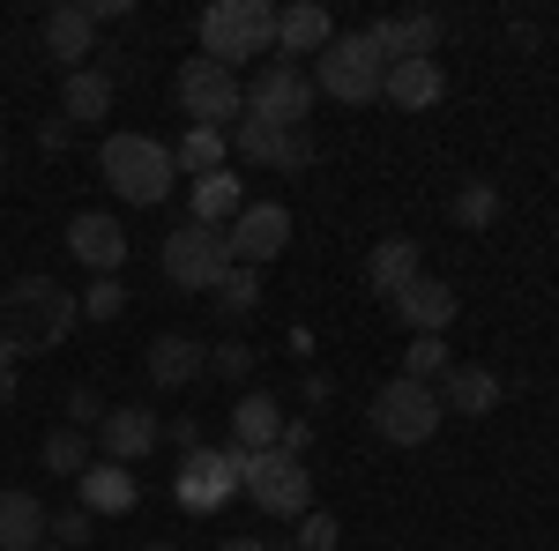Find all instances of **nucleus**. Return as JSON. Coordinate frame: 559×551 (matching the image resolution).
Returning <instances> with one entry per match:
<instances>
[{
	"label": "nucleus",
	"mask_w": 559,
	"mask_h": 551,
	"mask_svg": "<svg viewBox=\"0 0 559 551\" xmlns=\"http://www.w3.org/2000/svg\"><path fill=\"white\" fill-rule=\"evenodd\" d=\"M75 321H83V306H75V291H60L52 276H15L0 291V350H15V358L60 350V343L75 336Z\"/></svg>",
	"instance_id": "nucleus-1"
},
{
	"label": "nucleus",
	"mask_w": 559,
	"mask_h": 551,
	"mask_svg": "<svg viewBox=\"0 0 559 551\" xmlns=\"http://www.w3.org/2000/svg\"><path fill=\"white\" fill-rule=\"evenodd\" d=\"M97 171H105V187H112L120 202H134V209H157L179 187V165H173V149H165L157 134H105Z\"/></svg>",
	"instance_id": "nucleus-2"
},
{
	"label": "nucleus",
	"mask_w": 559,
	"mask_h": 551,
	"mask_svg": "<svg viewBox=\"0 0 559 551\" xmlns=\"http://www.w3.org/2000/svg\"><path fill=\"white\" fill-rule=\"evenodd\" d=\"M276 52V8L269 0H216L202 8V60H269Z\"/></svg>",
	"instance_id": "nucleus-3"
},
{
	"label": "nucleus",
	"mask_w": 559,
	"mask_h": 551,
	"mask_svg": "<svg viewBox=\"0 0 559 551\" xmlns=\"http://www.w3.org/2000/svg\"><path fill=\"white\" fill-rule=\"evenodd\" d=\"M173 97H179V112L194 120V128H216V134H231L239 120H247V83H239V68H216V60H179V75H173Z\"/></svg>",
	"instance_id": "nucleus-4"
},
{
	"label": "nucleus",
	"mask_w": 559,
	"mask_h": 551,
	"mask_svg": "<svg viewBox=\"0 0 559 551\" xmlns=\"http://www.w3.org/2000/svg\"><path fill=\"white\" fill-rule=\"evenodd\" d=\"M366 418H373V432H381L388 447H426L432 432L448 424V410H440V387L432 381H403V373H395V381L366 403Z\"/></svg>",
	"instance_id": "nucleus-5"
},
{
	"label": "nucleus",
	"mask_w": 559,
	"mask_h": 551,
	"mask_svg": "<svg viewBox=\"0 0 559 551\" xmlns=\"http://www.w3.org/2000/svg\"><path fill=\"white\" fill-rule=\"evenodd\" d=\"M381 75H388V60H381V45L366 38V31H336L329 38V52L313 60V89L321 97H336V105H373L381 97Z\"/></svg>",
	"instance_id": "nucleus-6"
},
{
	"label": "nucleus",
	"mask_w": 559,
	"mask_h": 551,
	"mask_svg": "<svg viewBox=\"0 0 559 551\" xmlns=\"http://www.w3.org/2000/svg\"><path fill=\"white\" fill-rule=\"evenodd\" d=\"M157 268H165V284H179V291H216L231 276V247H224V231H210V224H179V231H165V247H157Z\"/></svg>",
	"instance_id": "nucleus-7"
},
{
	"label": "nucleus",
	"mask_w": 559,
	"mask_h": 551,
	"mask_svg": "<svg viewBox=\"0 0 559 551\" xmlns=\"http://www.w3.org/2000/svg\"><path fill=\"white\" fill-rule=\"evenodd\" d=\"M247 500H254L261 514H276V522H299L306 507H313V477H306L299 455H284V447H269V455H247Z\"/></svg>",
	"instance_id": "nucleus-8"
},
{
	"label": "nucleus",
	"mask_w": 559,
	"mask_h": 551,
	"mask_svg": "<svg viewBox=\"0 0 559 551\" xmlns=\"http://www.w3.org/2000/svg\"><path fill=\"white\" fill-rule=\"evenodd\" d=\"M313 75H306L299 60H269L254 83H247V120L261 128H306V112H313Z\"/></svg>",
	"instance_id": "nucleus-9"
},
{
	"label": "nucleus",
	"mask_w": 559,
	"mask_h": 551,
	"mask_svg": "<svg viewBox=\"0 0 559 551\" xmlns=\"http://www.w3.org/2000/svg\"><path fill=\"white\" fill-rule=\"evenodd\" d=\"M239 477H247V455H231V447H194V455H179L173 500L187 514H216L231 492H239Z\"/></svg>",
	"instance_id": "nucleus-10"
},
{
	"label": "nucleus",
	"mask_w": 559,
	"mask_h": 551,
	"mask_svg": "<svg viewBox=\"0 0 559 551\" xmlns=\"http://www.w3.org/2000/svg\"><path fill=\"white\" fill-rule=\"evenodd\" d=\"M224 247H231V268H269V261L292 247V209L284 202H247V209L224 224Z\"/></svg>",
	"instance_id": "nucleus-11"
},
{
	"label": "nucleus",
	"mask_w": 559,
	"mask_h": 551,
	"mask_svg": "<svg viewBox=\"0 0 559 551\" xmlns=\"http://www.w3.org/2000/svg\"><path fill=\"white\" fill-rule=\"evenodd\" d=\"M231 157L261 171H306L313 165V134L306 128H261V120H239L231 128Z\"/></svg>",
	"instance_id": "nucleus-12"
},
{
	"label": "nucleus",
	"mask_w": 559,
	"mask_h": 551,
	"mask_svg": "<svg viewBox=\"0 0 559 551\" xmlns=\"http://www.w3.org/2000/svg\"><path fill=\"white\" fill-rule=\"evenodd\" d=\"M165 447V418L157 410H142V403H120V410H105L97 424V463H142V455H157Z\"/></svg>",
	"instance_id": "nucleus-13"
},
{
	"label": "nucleus",
	"mask_w": 559,
	"mask_h": 551,
	"mask_svg": "<svg viewBox=\"0 0 559 551\" xmlns=\"http://www.w3.org/2000/svg\"><path fill=\"white\" fill-rule=\"evenodd\" d=\"M68 254L83 261L90 276H120V268H128V231H120V216H105V209L68 216Z\"/></svg>",
	"instance_id": "nucleus-14"
},
{
	"label": "nucleus",
	"mask_w": 559,
	"mask_h": 551,
	"mask_svg": "<svg viewBox=\"0 0 559 551\" xmlns=\"http://www.w3.org/2000/svg\"><path fill=\"white\" fill-rule=\"evenodd\" d=\"M500 395H508V381H500L492 366L455 358V366L440 373V410H448V418H492V410H500Z\"/></svg>",
	"instance_id": "nucleus-15"
},
{
	"label": "nucleus",
	"mask_w": 559,
	"mask_h": 551,
	"mask_svg": "<svg viewBox=\"0 0 559 551\" xmlns=\"http://www.w3.org/2000/svg\"><path fill=\"white\" fill-rule=\"evenodd\" d=\"M224 424H231V440H224L231 455H269V447L284 440V403L261 395V387H247V395L231 403V418H224Z\"/></svg>",
	"instance_id": "nucleus-16"
},
{
	"label": "nucleus",
	"mask_w": 559,
	"mask_h": 551,
	"mask_svg": "<svg viewBox=\"0 0 559 551\" xmlns=\"http://www.w3.org/2000/svg\"><path fill=\"white\" fill-rule=\"evenodd\" d=\"M395 306V321L411 328V336H448V321L463 313V298H455V284H440V276H418L403 298H388Z\"/></svg>",
	"instance_id": "nucleus-17"
},
{
	"label": "nucleus",
	"mask_w": 559,
	"mask_h": 551,
	"mask_svg": "<svg viewBox=\"0 0 559 551\" xmlns=\"http://www.w3.org/2000/svg\"><path fill=\"white\" fill-rule=\"evenodd\" d=\"M329 38H336V23H329L321 0H292V8H276V52H284V60H321Z\"/></svg>",
	"instance_id": "nucleus-18"
},
{
	"label": "nucleus",
	"mask_w": 559,
	"mask_h": 551,
	"mask_svg": "<svg viewBox=\"0 0 559 551\" xmlns=\"http://www.w3.org/2000/svg\"><path fill=\"white\" fill-rule=\"evenodd\" d=\"M381 97L395 112H432V105L448 97V75H440V60H388Z\"/></svg>",
	"instance_id": "nucleus-19"
},
{
	"label": "nucleus",
	"mask_w": 559,
	"mask_h": 551,
	"mask_svg": "<svg viewBox=\"0 0 559 551\" xmlns=\"http://www.w3.org/2000/svg\"><path fill=\"white\" fill-rule=\"evenodd\" d=\"M112 97H120V83H112V68H75V75H60V120L68 128H90V120H105L112 112Z\"/></svg>",
	"instance_id": "nucleus-20"
},
{
	"label": "nucleus",
	"mask_w": 559,
	"mask_h": 551,
	"mask_svg": "<svg viewBox=\"0 0 559 551\" xmlns=\"http://www.w3.org/2000/svg\"><path fill=\"white\" fill-rule=\"evenodd\" d=\"M366 38L381 45V60H432V45H440V15H381V23H366Z\"/></svg>",
	"instance_id": "nucleus-21"
},
{
	"label": "nucleus",
	"mask_w": 559,
	"mask_h": 551,
	"mask_svg": "<svg viewBox=\"0 0 559 551\" xmlns=\"http://www.w3.org/2000/svg\"><path fill=\"white\" fill-rule=\"evenodd\" d=\"M142 373H150V387H187L210 373V343L194 336H157L150 343V358H142Z\"/></svg>",
	"instance_id": "nucleus-22"
},
{
	"label": "nucleus",
	"mask_w": 559,
	"mask_h": 551,
	"mask_svg": "<svg viewBox=\"0 0 559 551\" xmlns=\"http://www.w3.org/2000/svg\"><path fill=\"white\" fill-rule=\"evenodd\" d=\"M52 544V514L38 492H0V551H45Z\"/></svg>",
	"instance_id": "nucleus-23"
},
{
	"label": "nucleus",
	"mask_w": 559,
	"mask_h": 551,
	"mask_svg": "<svg viewBox=\"0 0 559 551\" xmlns=\"http://www.w3.org/2000/svg\"><path fill=\"white\" fill-rule=\"evenodd\" d=\"M426 276V261H418V239H381L373 254H366V284L373 298H403L411 284Z\"/></svg>",
	"instance_id": "nucleus-24"
},
{
	"label": "nucleus",
	"mask_w": 559,
	"mask_h": 551,
	"mask_svg": "<svg viewBox=\"0 0 559 551\" xmlns=\"http://www.w3.org/2000/svg\"><path fill=\"white\" fill-rule=\"evenodd\" d=\"M239 209H247V187H239L231 165L210 171V179H194V194H187V224H210V231H224Z\"/></svg>",
	"instance_id": "nucleus-25"
},
{
	"label": "nucleus",
	"mask_w": 559,
	"mask_h": 551,
	"mask_svg": "<svg viewBox=\"0 0 559 551\" xmlns=\"http://www.w3.org/2000/svg\"><path fill=\"white\" fill-rule=\"evenodd\" d=\"M90 45H97V23H90V8H52L45 15V52L75 75V68H90Z\"/></svg>",
	"instance_id": "nucleus-26"
},
{
	"label": "nucleus",
	"mask_w": 559,
	"mask_h": 551,
	"mask_svg": "<svg viewBox=\"0 0 559 551\" xmlns=\"http://www.w3.org/2000/svg\"><path fill=\"white\" fill-rule=\"evenodd\" d=\"M75 492H83L75 507H90V514H128L134 500H142V484H134L120 463H90L83 477H75Z\"/></svg>",
	"instance_id": "nucleus-27"
},
{
	"label": "nucleus",
	"mask_w": 559,
	"mask_h": 551,
	"mask_svg": "<svg viewBox=\"0 0 559 551\" xmlns=\"http://www.w3.org/2000/svg\"><path fill=\"white\" fill-rule=\"evenodd\" d=\"M173 165L187 171V179H210V171L231 165V134H216V128H187V134H179V149H173Z\"/></svg>",
	"instance_id": "nucleus-28"
},
{
	"label": "nucleus",
	"mask_w": 559,
	"mask_h": 551,
	"mask_svg": "<svg viewBox=\"0 0 559 551\" xmlns=\"http://www.w3.org/2000/svg\"><path fill=\"white\" fill-rule=\"evenodd\" d=\"M38 463L52 469V477H83L97 455H90V432H75V424H52L45 432V447H38Z\"/></svg>",
	"instance_id": "nucleus-29"
},
{
	"label": "nucleus",
	"mask_w": 559,
	"mask_h": 551,
	"mask_svg": "<svg viewBox=\"0 0 559 551\" xmlns=\"http://www.w3.org/2000/svg\"><path fill=\"white\" fill-rule=\"evenodd\" d=\"M210 306L224 313V321H247V313L261 306V268H231V276L210 291Z\"/></svg>",
	"instance_id": "nucleus-30"
},
{
	"label": "nucleus",
	"mask_w": 559,
	"mask_h": 551,
	"mask_svg": "<svg viewBox=\"0 0 559 551\" xmlns=\"http://www.w3.org/2000/svg\"><path fill=\"white\" fill-rule=\"evenodd\" d=\"M448 366H455L448 336H411V350H403V381H432V387H440Z\"/></svg>",
	"instance_id": "nucleus-31"
},
{
	"label": "nucleus",
	"mask_w": 559,
	"mask_h": 551,
	"mask_svg": "<svg viewBox=\"0 0 559 551\" xmlns=\"http://www.w3.org/2000/svg\"><path fill=\"white\" fill-rule=\"evenodd\" d=\"M254 366H261V350H254L247 336H224V343H210V373H216V381H231V387H239L247 373H254Z\"/></svg>",
	"instance_id": "nucleus-32"
},
{
	"label": "nucleus",
	"mask_w": 559,
	"mask_h": 551,
	"mask_svg": "<svg viewBox=\"0 0 559 551\" xmlns=\"http://www.w3.org/2000/svg\"><path fill=\"white\" fill-rule=\"evenodd\" d=\"M492 216H500V187H492V179H471V187L455 194V224H463V231H485Z\"/></svg>",
	"instance_id": "nucleus-33"
},
{
	"label": "nucleus",
	"mask_w": 559,
	"mask_h": 551,
	"mask_svg": "<svg viewBox=\"0 0 559 551\" xmlns=\"http://www.w3.org/2000/svg\"><path fill=\"white\" fill-rule=\"evenodd\" d=\"M75 306H83V321H120L128 313V284L120 276H97L90 291H75Z\"/></svg>",
	"instance_id": "nucleus-34"
},
{
	"label": "nucleus",
	"mask_w": 559,
	"mask_h": 551,
	"mask_svg": "<svg viewBox=\"0 0 559 551\" xmlns=\"http://www.w3.org/2000/svg\"><path fill=\"white\" fill-rule=\"evenodd\" d=\"M336 544H344V522L321 514V507H306L299 514V544H292V551H336Z\"/></svg>",
	"instance_id": "nucleus-35"
},
{
	"label": "nucleus",
	"mask_w": 559,
	"mask_h": 551,
	"mask_svg": "<svg viewBox=\"0 0 559 551\" xmlns=\"http://www.w3.org/2000/svg\"><path fill=\"white\" fill-rule=\"evenodd\" d=\"M68 424H75V432H97V424H105V395H97V387H68Z\"/></svg>",
	"instance_id": "nucleus-36"
},
{
	"label": "nucleus",
	"mask_w": 559,
	"mask_h": 551,
	"mask_svg": "<svg viewBox=\"0 0 559 551\" xmlns=\"http://www.w3.org/2000/svg\"><path fill=\"white\" fill-rule=\"evenodd\" d=\"M90 529H97V514H90V507H68L60 522H52V544L75 551V544H90Z\"/></svg>",
	"instance_id": "nucleus-37"
},
{
	"label": "nucleus",
	"mask_w": 559,
	"mask_h": 551,
	"mask_svg": "<svg viewBox=\"0 0 559 551\" xmlns=\"http://www.w3.org/2000/svg\"><path fill=\"white\" fill-rule=\"evenodd\" d=\"M276 447H284V455H299V463H306V447H313V424H306V418H284V440H276Z\"/></svg>",
	"instance_id": "nucleus-38"
},
{
	"label": "nucleus",
	"mask_w": 559,
	"mask_h": 551,
	"mask_svg": "<svg viewBox=\"0 0 559 551\" xmlns=\"http://www.w3.org/2000/svg\"><path fill=\"white\" fill-rule=\"evenodd\" d=\"M68 134H75V128H68V120L52 112V120H45V128H38V149H45V157H60V149H68Z\"/></svg>",
	"instance_id": "nucleus-39"
},
{
	"label": "nucleus",
	"mask_w": 559,
	"mask_h": 551,
	"mask_svg": "<svg viewBox=\"0 0 559 551\" xmlns=\"http://www.w3.org/2000/svg\"><path fill=\"white\" fill-rule=\"evenodd\" d=\"M165 440H173L179 455H194V447H202V432H194V418H173V424H165Z\"/></svg>",
	"instance_id": "nucleus-40"
},
{
	"label": "nucleus",
	"mask_w": 559,
	"mask_h": 551,
	"mask_svg": "<svg viewBox=\"0 0 559 551\" xmlns=\"http://www.w3.org/2000/svg\"><path fill=\"white\" fill-rule=\"evenodd\" d=\"M134 0H90V23H128Z\"/></svg>",
	"instance_id": "nucleus-41"
},
{
	"label": "nucleus",
	"mask_w": 559,
	"mask_h": 551,
	"mask_svg": "<svg viewBox=\"0 0 559 551\" xmlns=\"http://www.w3.org/2000/svg\"><path fill=\"white\" fill-rule=\"evenodd\" d=\"M15 403V350H0V410Z\"/></svg>",
	"instance_id": "nucleus-42"
},
{
	"label": "nucleus",
	"mask_w": 559,
	"mask_h": 551,
	"mask_svg": "<svg viewBox=\"0 0 559 551\" xmlns=\"http://www.w3.org/2000/svg\"><path fill=\"white\" fill-rule=\"evenodd\" d=\"M329 395H336V381H329V373H306V403H313V410H321Z\"/></svg>",
	"instance_id": "nucleus-43"
},
{
	"label": "nucleus",
	"mask_w": 559,
	"mask_h": 551,
	"mask_svg": "<svg viewBox=\"0 0 559 551\" xmlns=\"http://www.w3.org/2000/svg\"><path fill=\"white\" fill-rule=\"evenodd\" d=\"M216 551H269V544H261V537H224Z\"/></svg>",
	"instance_id": "nucleus-44"
},
{
	"label": "nucleus",
	"mask_w": 559,
	"mask_h": 551,
	"mask_svg": "<svg viewBox=\"0 0 559 551\" xmlns=\"http://www.w3.org/2000/svg\"><path fill=\"white\" fill-rule=\"evenodd\" d=\"M142 551H179V544H173V537H157V544H142Z\"/></svg>",
	"instance_id": "nucleus-45"
},
{
	"label": "nucleus",
	"mask_w": 559,
	"mask_h": 551,
	"mask_svg": "<svg viewBox=\"0 0 559 551\" xmlns=\"http://www.w3.org/2000/svg\"><path fill=\"white\" fill-rule=\"evenodd\" d=\"M0 165H8V142H0Z\"/></svg>",
	"instance_id": "nucleus-46"
},
{
	"label": "nucleus",
	"mask_w": 559,
	"mask_h": 551,
	"mask_svg": "<svg viewBox=\"0 0 559 551\" xmlns=\"http://www.w3.org/2000/svg\"><path fill=\"white\" fill-rule=\"evenodd\" d=\"M45 551H60V544H45Z\"/></svg>",
	"instance_id": "nucleus-47"
}]
</instances>
